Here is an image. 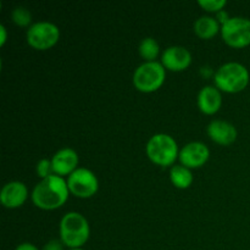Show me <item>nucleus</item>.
Wrapping results in <instances>:
<instances>
[{"instance_id":"nucleus-1","label":"nucleus","mask_w":250,"mask_h":250,"mask_svg":"<svg viewBox=\"0 0 250 250\" xmlns=\"http://www.w3.org/2000/svg\"><path fill=\"white\" fill-rule=\"evenodd\" d=\"M67 182L63 177L51 175L41 180L32 190L31 199L42 210H56L62 207L68 199Z\"/></svg>"},{"instance_id":"nucleus-2","label":"nucleus","mask_w":250,"mask_h":250,"mask_svg":"<svg viewBox=\"0 0 250 250\" xmlns=\"http://www.w3.org/2000/svg\"><path fill=\"white\" fill-rule=\"evenodd\" d=\"M60 241L68 249H80L90 237V226L82 214L70 211L61 217L59 225Z\"/></svg>"},{"instance_id":"nucleus-3","label":"nucleus","mask_w":250,"mask_h":250,"mask_svg":"<svg viewBox=\"0 0 250 250\" xmlns=\"http://www.w3.org/2000/svg\"><path fill=\"white\" fill-rule=\"evenodd\" d=\"M250 73L248 68L241 62H226L220 66L214 75L215 87L220 92L239 93L246 89L249 84Z\"/></svg>"},{"instance_id":"nucleus-4","label":"nucleus","mask_w":250,"mask_h":250,"mask_svg":"<svg viewBox=\"0 0 250 250\" xmlns=\"http://www.w3.org/2000/svg\"><path fill=\"white\" fill-rule=\"evenodd\" d=\"M146 153L149 160L161 167H172L180 155L177 142L166 133H156L148 141Z\"/></svg>"},{"instance_id":"nucleus-5","label":"nucleus","mask_w":250,"mask_h":250,"mask_svg":"<svg viewBox=\"0 0 250 250\" xmlns=\"http://www.w3.org/2000/svg\"><path fill=\"white\" fill-rule=\"evenodd\" d=\"M166 78V70L161 62L151 61L143 62L136 68L132 76L134 88L142 93L156 92L164 84Z\"/></svg>"},{"instance_id":"nucleus-6","label":"nucleus","mask_w":250,"mask_h":250,"mask_svg":"<svg viewBox=\"0 0 250 250\" xmlns=\"http://www.w3.org/2000/svg\"><path fill=\"white\" fill-rule=\"evenodd\" d=\"M26 39L29 46L36 50H49L58 44L59 39H60V29L53 22H34L27 29Z\"/></svg>"},{"instance_id":"nucleus-7","label":"nucleus","mask_w":250,"mask_h":250,"mask_svg":"<svg viewBox=\"0 0 250 250\" xmlns=\"http://www.w3.org/2000/svg\"><path fill=\"white\" fill-rule=\"evenodd\" d=\"M222 41L229 46L242 49L250 45V20L234 16L221 26Z\"/></svg>"},{"instance_id":"nucleus-8","label":"nucleus","mask_w":250,"mask_h":250,"mask_svg":"<svg viewBox=\"0 0 250 250\" xmlns=\"http://www.w3.org/2000/svg\"><path fill=\"white\" fill-rule=\"evenodd\" d=\"M68 190L75 197L81 199H88L93 195L97 194L99 190V181L93 171L88 170L85 167H78L73 171L67 178Z\"/></svg>"},{"instance_id":"nucleus-9","label":"nucleus","mask_w":250,"mask_h":250,"mask_svg":"<svg viewBox=\"0 0 250 250\" xmlns=\"http://www.w3.org/2000/svg\"><path fill=\"white\" fill-rule=\"evenodd\" d=\"M210 158V150L203 142H190L180 150L178 160L181 165L188 168H199L208 163Z\"/></svg>"},{"instance_id":"nucleus-10","label":"nucleus","mask_w":250,"mask_h":250,"mask_svg":"<svg viewBox=\"0 0 250 250\" xmlns=\"http://www.w3.org/2000/svg\"><path fill=\"white\" fill-rule=\"evenodd\" d=\"M192 63V54L185 46L172 45L161 54V65L166 71L171 72H182L187 70Z\"/></svg>"},{"instance_id":"nucleus-11","label":"nucleus","mask_w":250,"mask_h":250,"mask_svg":"<svg viewBox=\"0 0 250 250\" xmlns=\"http://www.w3.org/2000/svg\"><path fill=\"white\" fill-rule=\"evenodd\" d=\"M28 199V188L23 182L11 181L1 188L0 203L6 209L21 208Z\"/></svg>"},{"instance_id":"nucleus-12","label":"nucleus","mask_w":250,"mask_h":250,"mask_svg":"<svg viewBox=\"0 0 250 250\" xmlns=\"http://www.w3.org/2000/svg\"><path fill=\"white\" fill-rule=\"evenodd\" d=\"M50 160L54 175H58L60 177H63V176L68 177L73 171L77 170L78 164H80L77 151L72 148L59 149Z\"/></svg>"},{"instance_id":"nucleus-13","label":"nucleus","mask_w":250,"mask_h":250,"mask_svg":"<svg viewBox=\"0 0 250 250\" xmlns=\"http://www.w3.org/2000/svg\"><path fill=\"white\" fill-rule=\"evenodd\" d=\"M207 133L219 146H229L237 141L238 132L234 125L225 120H212L207 127Z\"/></svg>"},{"instance_id":"nucleus-14","label":"nucleus","mask_w":250,"mask_h":250,"mask_svg":"<svg viewBox=\"0 0 250 250\" xmlns=\"http://www.w3.org/2000/svg\"><path fill=\"white\" fill-rule=\"evenodd\" d=\"M197 104L200 111L205 115H215L222 105L221 92L216 87L205 85L198 93Z\"/></svg>"},{"instance_id":"nucleus-15","label":"nucleus","mask_w":250,"mask_h":250,"mask_svg":"<svg viewBox=\"0 0 250 250\" xmlns=\"http://www.w3.org/2000/svg\"><path fill=\"white\" fill-rule=\"evenodd\" d=\"M193 29H194V33L200 39L209 41V39L214 38L217 33L221 32V24L219 23L216 17L202 16L195 20Z\"/></svg>"},{"instance_id":"nucleus-16","label":"nucleus","mask_w":250,"mask_h":250,"mask_svg":"<svg viewBox=\"0 0 250 250\" xmlns=\"http://www.w3.org/2000/svg\"><path fill=\"white\" fill-rule=\"evenodd\" d=\"M170 181L178 189H187L192 186L194 178L190 168L180 164V165H173L170 168Z\"/></svg>"},{"instance_id":"nucleus-17","label":"nucleus","mask_w":250,"mask_h":250,"mask_svg":"<svg viewBox=\"0 0 250 250\" xmlns=\"http://www.w3.org/2000/svg\"><path fill=\"white\" fill-rule=\"evenodd\" d=\"M138 53L142 59H144L146 62H151V61H156V58L160 54V45L158 42L151 37H146V38L142 39L138 46Z\"/></svg>"},{"instance_id":"nucleus-18","label":"nucleus","mask_w":250,"mask_h":250,"mask_svg":"<svg viewBox=\"0 0 250 250\" xmlns=\"http://www.w3.org/2000/svg\"><path fill=\"white\" fill-rule=\"evenodd\" d=\"M11 20L16 26L29 27L32 26V14L28 9L23 6H16L11 11Z\"/></svg>"},{"instance_id":"nucleus-19","label":"nucleus","mask_w":250,"mask_h":250,"mask_svg":"<svg viewBox=\"0 0 250 250\" xmlns=\"http://www.w3.org/2000/svg\"><path fill=\"white\" fill-rule=\"evenodd\" d=\"M198 5L202 9H204L205 11L217 14V12L224 10V7L227 5V1L226 0H199Z\"/></svg>"},{"instance_id":"nucleus-20","label":"nucleus","mask_w":250,"mask_h":250,"mask_svg":"<svg viewBox=\"0 0 250 250\" xmlns=\"http://www.w3.org/2000/svg\"><path fill=\"white\" fill-rule=\"evenodd\" d=\"M36 173L41 180H44V178L49 177V176L54 175L53 171V165H51V160L49 159H42L37 163L36 166Z\"/></svg>"},{"instance_id":"nucleus-21","label":"nucleus","mask_w":250,"mask_h":250,"mask_svg":"<svg viewBox=\"0 0 250 250\" xmlns=\"http://www.w3.org/2000/svg\"><path fill=\"white\" fill-rule=\"evenodd\" d=\"M63 243L60 239H51V241L46 242L42 250H63Z\"/></svg>"},{"instance_id":"nucleus-22","label":"nucleus","mask_w":250,"mask_h":250,"mask_svg":"<svg viewBox=\"0 0 250 250\" xmlns=\"http://www.w3.org/2000/svg\"><path fill=\"white\" fill-rule=\"evenodd\" d=\"M231 19V17L229 16V14H227L226 11H225V10H222V11H220V12H217L216 14V20L217 21H219V23L221 24H225L226 23L227 21H229V20Z\"/></svg>"},{"instance_id":"nucleus-23","label":"nucleus","mask_w":250,"mask_h":250,"mask_svg":"<svg viewBox=\"0 0 250 250\" xmlns=\"http://www.w3.org/2000/svg\"><path fill=\"white\" fill-rule=\"evenodd\" d=\"M7 39V31L4 24H0V46H4Z\"/></svg>"},{"instance_id":"nucleus-24","label":"nucleus","mask_w":250,"mask_h":250,"mask_svg":"<svg viewBox=\"0 0 250 250\" xmlns=\"http://www.w3.org/2000/svg\"><path fill=\"white\" fill-rule=\"evenodd\" d=\"M15 250H39V249L37 248V247L34 246V244L26 242V243L19 244V246H17L16 248H15Z\"/></svg>"},{"instance_id":"nucleus-25","label":"nucleus","mask_w":250,"mask_h":250,"mask_svg":"<svg viewBox=\"0 0 250 250\" xmlns=\"http://www.w3.org/2000/svg\"><path fill=\"white\" fill-rule=\"evenodd\" d=\"M68 250H84V249H82V248H80V249H68Z\"/></svg>"}]
</instances>
